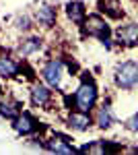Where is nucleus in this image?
I'll return each mask as SVG.
<instances>
[{
  "instance_id": "nucleus-10",
  "label": "nucleus",
  "mask_w": 138,
  "mask_h": 155,
  "mask_svg": "<svg viewBox=\"0 0 138 155\" xmlns=\"http://www.w3.org/2000/svg\"><path fill=\"white\" fill-rule=\"evenodd\" d=\"M39 50H41V39L39 37H25V39H21V44L17 46V54L27 58V56H31V54L39 52Z\"/></svg>"
},
{
  "instance_id": "nucleus-13",
  "label": "nucleus",
  "mask_w": 138,
  "mask_h": 155,
  "mask_svg": "<svg viewBox=\"0 0 138 155\" xmlns=\"http://www.w3.org/2000/svg\"><path fill=\"white\" fill-rule=\"evenodd\" d=\"M95 124L99 126V128H109L111 124H114V114H111V107L109 106H101L97 110V114H95Z\"/></svg>"
},
{
  "instance_id": "nucleus-17",
  "label": "nucleus",
  "mask_w": 138,
  "mask_h": 155,
  "mask_svg": "<svg viewBox=\"0 0 138 155\" xmlns=\"http://www.w3.org/2000/svg\"><path fill=\"white\" fill-rule=\"evenodd\" d=\"M14 27H17V29H21V31H27V29H31V19H29L27 15H21V17H17Z\"/></svg>"
},
{
  "instance_id": "nucleus-16",
  "label": "nucleus",
  "mask_w": 138,
  "mask_h": 155,
  "mask_svg": "<svg viewBox=\"0 0 138 155\" xmlns=\"http://www.w3.org/2000/svg\"><path fill=\"white\" fill-rule=\"evenodd\" d=\"M101 8H103V12H107L114 19H120L124 15V11H122V6H120L117 0H101Z\"/></svg>"
},
{
  "instance_id": "nucleus-11",
  "label": "nucleus",
  "mask_w": 138,
  "mask_h": 155,
  "mask_svg": "<svg viewBox=\"0 0 138 155\" xmlns=\"http://www.w3.org/2000/svg\"><path fill=\"white\" fill-rule=\"evenodd\" d=\"M46 147L52 151V153H64V155H68V153H74V147L64 139V137H52L50 141L46 143Z\"/></svg>"
},
{
  "instance_id": "nucleus-9",
  "label": "nucleus",
  "mask_w": 138,
  "mask_h": 155,
  "mask_svg": "<svg viewBox=\"0 0 138 155\" xmlns=\"http://www.w3.org/2000/svg\"><path fill=\"white\" fill-rule=\"evenodd\" d=\"M19 71H21V66L14 58H11L8 54L0 56V77L2 79H12V77L19 74Z\"/></svg>"
},
{
  "instance_id": "nucleus-5",
  "label": "nucleus",
  "mask_w": 138,
  "mask_h": 155,
  "mask_svg": "<svg viewBox=\"0 0 138 155\" xmlns=\"http://www.w3.org/2000/svg\"><path fill=\"white\" fill-rule=\"evenodd\" d=\"M115 39L124 46H138V23H126L117 27Z\"/></svg>"
},
{
  "instance_id": "nucleus-4",
  "label": "nucleus",
  "mask_w": 138,
  "mask_h": 155,
  "mask_svg": "<svg viewBox=\"0 0 138 155\" xmlns=\"http://www.w3.org/2000/svg\"><path fill=\"white\" fill-rule=\"evenodd\" d=\"M41 77H43V81H46L50 87L60 89V87H62V79H64V62H62V60H56V58L46 62V66H43V71H41Z\"/></svg>"
},
{
  "instance_id": "nucleus-12",
  "label": "nucleus",
  "mask_w": 138,
  "mask_h": 155,
  "mask_svg": "<svg viewBox=\"0 0 138 155\" xmlns=\"http://www.w3.org/2000/svg\"><path fill=\"white\" fill-rule=\"evenodd\" d=\"M35 19L37 23L43 25V27H52L56 23V8L54 6H39L37 12H35Z\"/></svg>"
},
{
  "instance_id": "nucleus-1",
  "label": "nucleus",
  "mask_w": 138,
  "mask_h": 155,
  "mask_svg": "<svg viewBox=\"0 0 138 155\" xmlns=\"http://www.w3.org/2000/svg\"><path fill=\"white\" fill-rule=\"evenodd\" d=\"M114 83L120 89H134L138 85V62L136 60H126L117 64L114 72Z\"/></svg>"
},
{
  "instance_id": "nucleus-3",
  "label": "nucleus",
  "mask_w": 138,
  "mask_h": 155,
  "mask_svg": "<svg viewBox=\"0 0 138 155\" xmlns=\"http://www.w3.org/2000/svg\"><path fill=\"white\" fill-rule=\"evenodd\" d=\"M82 27H85V33L91 37H99L101 41L109 37V25L105 23V19H101L99 15H91V17H85L82 21Z\"/></svg>"
},
{
  "instance_id": "nucleus-18",
  "label": "nucleus",
  "mask_w": 138,
  "mask_h": 155,
  "mask_svg": "<svg viewBox=\"0 0 138 155\" xmlns=\"http://www.w3.org/2000/svg\"><path fill=\"white\" fill-rule=\"evenodd\" d=\"M126 128H128V130H138V112L126 122Z\"/></svg>"
},
{
  "instance_id": "nucleus-19",
  "label": "nucleus",
  "mask_w": 138,
  "mask_h": 155,
  "mask_svg": "<svg viewBox=\"0 0 138 155\" xmlns=\"http://www.w3.org/2000/svg\"><path fill=\"white\" fill-rule=\"evenodd\" d=\"M136 2H138V0H136Z\"/></svg>"
},
{
  "instance_id": "nucleus-7",
  "label": "nucleus",
  "mask_w": 138,
  "mask_h": 155,
  "mask_svg": "<svg viewBox=\"0 0 138 155\" xmlns=\"http://www.w3.org/2000/svg\"><path fill=\"white\" fill-rule=\"evenodd\" d=\"M52 101V91L43 83H35L31 87V104L35 107H46Z\"/></svg>"
},
{
  "instance_id": "nucleus-8",
  "label": "nucleus",
  "mask_w": 138,
  "mask_h": 155,
  "mask_svg": "<svg viewBox=\"0 0 138 155\" xmlns=\"http://www.w3.org/2000/svg\"><path fill=\"white\" fill-rule=\"evenodd\" d=\"M70 128H74V130H87L89 126H91V116H89V112H81V110H76V112H70L68 118H66Z\"/></svg>"
},
{
  "instance_id": "nucleus-14",
  "label": "nucleus",
  "mask_w": 138,
  "mask_h": 155,
  "mask_svg": "<svg viewBox=\"0 0 138 155\" xmlns=\"http://www.w3.org/2000/svg\"><path fill=\"white\" fill-rule=\"evenodd\" d=\"M66 15L72 23H82L85 17H87V11H85V4L82 2H68L66 4Z\"/></svg>"
},
{
  "instance_id": "nucleus-2",
  "label": "nucleus",
  "mask_w": 138,
  "mask_h": 155,
  "mask_svg": "<svg viewBox=\"0 0 138 155\" xmlns=\"http://www.w3.org/2000/svg\"><path fill=\"white\" fill-rule=\"evenodd\" d=\"M74 107L76 110H81V112H89L95 107L97 104V87L93 81H85L81 83V87L74 91Z\"/></svg>"
},
{
  "instance_id": "nucleus-6",
  "label": "nucleus",
  "mask_w": 138,
  "mask_h": 155,
  "mask_svg": "<svg viewBox=\"0 0 138 155\" xmlns=\"http://www.w3.org/2000/svg\"><path fill=\"white\" fill-rule=\"evenodd\" d=\"M37 122L31 114H27V112H19L14 120H12V128L17 132H21V134H31L33 130H37Z\"/></svg>"
},
{
  "instance_id": "nucleus-15",
  "label": "nucleus",
  "mask_w": 138,
  "mask_h": 155,
  "mask_svg": "<svg viewBox=\"0 0 138 155\" xmlns=\"http://www.w3.org/2000/svg\"><path fill=\"white\" fill-rule=\"evenodd\" d=\"M19 112H21V104H19V101H14V99H4V101H0V114H2V116L14 118Z\"/></svg>"
}]
</instances>
